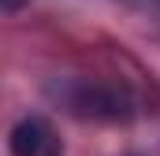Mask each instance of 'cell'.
Segmentation results:
<instances>
[{
	"mask_svg": "<svg viewBox=\"0 0 160 156\" xmlns=\"http://www.w3.org/2000/svg\"><path fill=\"white\" fill-rule=\"evenodd\" d=\"M0 4H4V11H8V15H15V11L26 4V0H0Z\"/></svg>",
	"mask_w": 160,
	"mask_h": 156,
	"instance_id": "7a4b0ae2",
	"label": "cell"
},
{
	"mask_svg": "<svg viewBox=\"0 0 160 156\" xmlns=\"http://www.w3.org/2000/svg\"><path fill=\"white\" fill-rule=\"evenodd\" d=\"M52 153V130L38 115H26L11 130V156H48Z\"/></svg>",
	"mask_w": 160,
	"mask_h": 156,
	"instance_id": "6da1fadb",
	"label": "cell"
}]
</instances>
